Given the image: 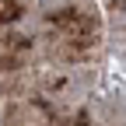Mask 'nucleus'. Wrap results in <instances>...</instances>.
<instances>
[]
</instances>
